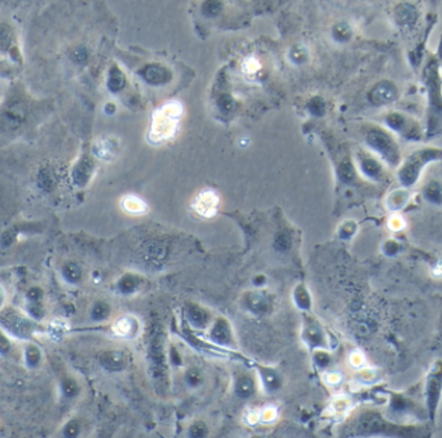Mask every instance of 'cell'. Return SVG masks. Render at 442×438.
<instances>
[{"label": "cell", "mask_w": 442, "mask_h": 438, "mask_svg": "<svg viewBox=\"0 0 442 438\" xmlns=\"http://www.w3.org/2000/svg\"><path fill=\"white\" fill-rule=\"evenodd\" d=\"M218 204H219V199H218L217 193L208 189V191H203L196 197L193 208L200 215L210 218L217 213Z\"/></svg>", "instance_id": "obj_2"}, {"label": "cell", "mask_w": 442, "mask_h": 438, "mask_svg": "<svg viewBox=\"0 0 442 438\" xmlns=\"http://www.w3.org/2000/svg\"><path fill=\"white\" fill-rule=\"evenodd\" d=\"M12 31L8 26L0 25V50H7L11 45Z\"/></svg>", "instance_id": "obj_9"}, {"label": "cell", "mask_w": 442, "mask_h": 438, "mask_svg": "<svg viewBox=\"0 0 442 438\" xmlns=\"http://www.w3.org/2000/svg\"><path fill=\"white\" fill-rule=\"evenodd\" d=\"M108 84H109V88L112 91L121 90L125 84L124 74H122L121 71L118 70V69H116V67H114V69L110 71V77H109V82H108Z\"/></svg>", "instance_id": "obj_8"}, {"label": "cell", "mask_w": 442, "mask_h": 438, "mask_svg": "<svg viewBox=\"0 0 442 438\" xmlns=\"http://www.w3.org/2000/svg\"><path fill=\"white\" fill-rule=\"evenodd\" d=\"M92 162H91L90 160H82L81 162L76 166L73 172V177L74 179H76V182L81 183V184L87 182V179L91 177V174H92Z\"/></svg>", "instance_id": "obj_6"}, {"label": "cell", "mask_w": 442, "mask_h": 438, "mask_svg": "<svg viewBox=\"0 0 442 438\" xmlns=\"http://www.w3.org/2000/svg\"><path fill=\"white\" fill-rule=\"evenodd\" d=\"M165 78H166L165 70L160 66H150L145 70V79H148L151 83H161L165 81Z\"/></svg>", "instance_id": "obj_7"}, {"label": "cell", "mask_w": 442, "mask_h": 438, "mask_svg": "<svg viewBox=\"0 0 442 438\" xmlns=\"http://www.w3.org/2000/svg\"><path fill=\"white\" fill-rule=\"evenodd\" d=\"M258 69H259V62L257 61L256 59H253V57H251V59H248L247 61H245L244 70H247L248 73H256Z\"/></svg>", "instance_id": "obj_10"}, {"label": "cell", "mask_w": 442, "mask_h": 438, "mask_svg": "<svg viewBox=\"0 0 442 438\" xmlns=\"http://www.w3.org/2000/svg\"><path fill=\"white\" fill-rule=\"evenodd\" d=\"M70 326L65 319H54L47 327L48 337L54 341H60L68 333Z\"/></svg>", "instance_id": "obj_4"}, {"label": "cell", "mask_w": 442, "mask_h": 438, "mask_svg": "<svg viewBox=\"0 0 442 438\" xmlns=\"http://www.w3.org/2000/svg\"><path fill=\"white\" fill-rule=\"evenodd\" d=\"M275 416H276L275 410H274V408H267V410H265L263 411V413H262V420L271 421L275 419Z\"/></svg>", "instance_id": "obj_13"}, {"label": "cell", "mask_w": 442, "mask_h": 438, "mask_svg": "<svg viewBox=\"0 0 442 438\" xmlns=\"http://www.w3.org/2000/svg\"><path fill=\"white\" fill-rule=\"evenodd\" d=\"M338 380H340V376L336 374H332L328 376V381H330L331 384H336V382H338Z\"/></svg>", "instance_id": "obj_15"}, {"label": "cell", "mask_w": 442, "mask_h": 438, "mask_svg": "<svg viewBox=\"0 0 442 438\" xmlns=\"http://www.w3.org/2000/svg\"><path fill=\"white\" fill-rule=\"evenodd\" d=\"M389 226H390L391 228H395V230H400V228H402V226H403L402 219H401V218H393L390 221V222H389Z\"/></svg>", "instance_id": "obj_14"}, {"label": "cell", "mask_w": 442, "mask_h": 438, "mask_svg": "<svg viewBox=\"0 0 442 438\" xmlns=\"http://www.w3.org/2000/svg\"><path fill=\"white\" fill-rule=\"evenodd\" d=\"M122 208L131 214H141L146 210L145 202L136 196H126L122 200Z\"/></svg>", "instance_id": "obj_5"}, {"label": "cell", "mask_w": 442, "mask_h": 438, "mask_svg": "<svg viewBox=\"0 0 442 438\" xmlns=\"http://www.w3.org/2000/svg\"><path fill=\"white\" fill-rule=\"evenodd\" d=\"M350 363H352L353 366H355V367H359V366H362L364 363L363 355H362L361 353L355 351V353H353L352 355H350Z\"/></svg>", "instance_id": "obj_11"}, {"label": "cell", "mask_w": 442, "mask_h": 438, "mask_svg": "<svg viewBox=\"0 0 442 438\" xmlns=\"http://www.w3.org/2000/svg\"><path fill=\"white\" fill-rule=\"evenodd\" d=\"M86 59H87V54H86L85 50H77L76 52H74V56L73 60L77 62H85Z\"/></svg>", "instance_id": "obj_12"}, {"label": "cell", "mask_w": 442, "mask_h": 438, "mask_svg": "<svg viewBox=\"0 0 442 438\" xmlns=\"http://www.w3.org/2000/svg\"><path fill=\"white\" fill-rule=\"evenodd\" d=\"M182 107L175 101L163 105L153 118L151 139L155 141H162L170 139L178 129V124L181 119Z\"/></svg>", "instance_id": "obj_1"}, {"label": "cell", "mask_w": 442, "mask_h": 438, "mask_svg": "<svg viewBox=\"0 0 442 438\" xmlns=\"http://www.w3.org/2000/svg\"><path fill=\"white\" fill-rule=\"evenodd\" d=\"M136 329H138V322L135 318L125 315L114 322L112 326V332L116 337L119 338H131L135 336Z\"/></svg>", "instance_id": "obj_3"}]
</instances>
